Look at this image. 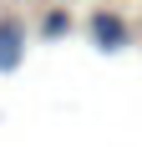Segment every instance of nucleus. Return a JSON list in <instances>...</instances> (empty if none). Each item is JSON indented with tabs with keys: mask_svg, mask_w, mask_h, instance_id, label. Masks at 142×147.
Masks as SVG:
<instances>
[{
	"mask_svg": "<svg viewBox=\"0 0 142 147\" xmlns=\"http://www.w3.org/2000/svg\"><path fill=\"white\" fill-rule=\"evenodd\" d=\"M36 30H41L46 41H66L71 30H76V15H71L66 5H51V10L41 15V26H36Z\"/></svg>",
	"mask_w": 142,
	"mask_h": 147,
	"instance_id": "3",
	"label": "nucleus"
},
{
	"mask_svg": "<svg viewBox=\"0 0 142 147\" xmlns=\"http://www.w3.org/2000/svg\"><path fill=\"white\" fill-rule=\"evenodd\" d=\"M86 41L97 46L101 56H117V51L132 46V20L117 5H97V10H86Z\"/></svg>",
	"mask_w": 142,
	"mask_h": 147,
	"instance_id": "1",
	"label": "nucleus"
},
{
	"mask_svg": "<svg viewBox=\"0 0 142 147\" xmlns=\"http://www.w3.org/2000/svg\"><path fill=\"white\" fill-rule=\"evenodd\" d=\"M26 20L20 15H0V76H10L20 61H26Z\"/></svg>",
	"mask_w": 142,
	"mask_h": 147,
	"instance_id": "2",
	"label": "nucleus"
}]
</instances>
